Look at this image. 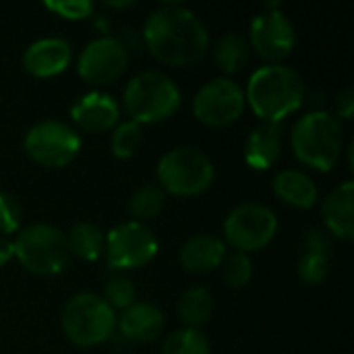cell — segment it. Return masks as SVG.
I'll return each mask as SVG.
<instances>
[{
	"instance_id": "obj_1",
	"label": "cell",
	"mask_w": 354,
	"mask_h": 354,
	"mask_svg": "<svg viewBox=\"0 0 354 354\" xmlns=\"http://www.w3.org/2000/svg\"><path fill=\"white\" fill-rule=\"evenodd\" d=\"M143 41L151 56L170 66L199 62L209 46V33L201 19L178 4L156 8L143 27Z\"/></svg>"
},
{
	"instance_id": "obj_2",
	"label": "cell",
	"mask_w": 354,
	"mask_h": 354,
	"mask_svg": "<svg viewBox=\"0 0 354 354\" xmlns=\"http://www.w3.org/2000/svg\"><path fill=\"white\" fill-rule=\"evenodd\" d=\"M245 102L263 122H282L303 106L305 83L301 75L286 64H266L251 75Z\"/></svg>"
},
{
	"instance_id": "obj_3",
	"label": "cell",
	"mask_w": 354,
	"mask_h": 354,
	"mask_svg": "<svg viewBox=\"0 0 354 354\" xmlns=\"http://www.w3.org/2000/svg\"><path fill=\"white\" fill-rule=\"evenodd\" d=\"M290 143L299 162L313 170L330 172L340 160L344 129L334 114L315 110L299 118L292 129Z\"/></svg>"
},
{
	"instance_id": "obj_4",
	"label": "cell",
	"mask_w": 354,
	"mask_h": 354,
	"mask_svg": "<svg viewBox=\"0 0 354 354\" xmlns=\"http://www.w3.org/2000/svg\"><path fill=\"white\" fill-rule=\"evenodd\" d=\"M122 104L131 120L137 124L162 122L178 110L180 89L168 75L143 71L127 83Z\"/></svg>"
},
{
	"instance_id": "obj_5",
	"label": "cell",
	"mask_w": 354,
	"mask_h": 354,
	"mask_svg": "<svg viewBox=\"0 0 354 354\" xmlns=\"http://www.w3.org/2000/svg\"><path fill=\"white\" fill-rule=\"evenodd\" d=\"M156 174L164 193L195 197L212 187L216 170L212 160L201 149L180 145L162 156Z\"/></svg>"
},
{
	"instance_id": "obj_6",
	"label": "cell",
	"mask_w": 354,
	"mask_h": 354,
	"mask_svg": "<svg viewBox=\"0 0 354 354\" xmlns=\"http://www.w3.org/2000/svg\"><path fill=\"white\" fill-rule=\"evenodd\" d=\"M114 328V309L93 292L75 295L62 309L64 336L79 348H91L106 342Z\"/></svg>"
},
{
	"instance_id": "obj_7",
	"label": "cell",
	"mask_w": 354,
	"mask_h": 354,
	"mask_svg": "<svg viewBox=\"0 0 354 354\" xmlns=\"http://www.w3.org/2000/svg\"><path fill=\"white\" fill-rule=\"evenodd\" d=\"M15 257L19 263L37 276H56L68 261L66 236L50 224H31L12 241Z\"/></svg>"
},
{
	"instance_id": "obj_8",
	"label": "cell",
	"mask_w": 354,
	"mask_h": 354,
	"mask_svg": "<svg viewBox=\"0 0 354 354\" xmlns=\"http://www.w3.org/2000/svg\"><path fill=\"white\" fill-rule=\"evenodd\" d=\"M23 145L35 164L46 168H64L77 158L81 149V137L66 122L39 120L27 131Z\"/></svg>"
},
{
	"instance_id": "obj_9",
	"label": "cell",
	"mask_w": 354,
	"mask_h": 354,
	"mask_svg": "<svg viewBox=\"0 0 354 354\" xmlns=\"http://www.w3.org/2000/svg\"><path fill=\"white\" fill-rule=\"evenodd\" d=\"M278 232L276 214L263 203H243L234 207L224 222L226 243L241 253L268 247Z\"/></svg>"
},
{
	"instance_id": "obj_10",
	"label": "cell",
	"mask_w": 354,
	"mask_h": 354,
	"mask_svg": "<svg viewBox=\"0 0 354 354\" xmlns=\"http://www.w3.org/2000/svg\"><path fill=\"white\" fill-rule=\"evenodd\" d=\"M106 259L116 270H133L147 266L158 255L156 234L141 222H122L106 236Z\"/></svg>"
},
{
	"instance_id": "obj_11",
	"label": "cell",
	"mask_w": 354,
	"mask_h": 354,
	"mask_svg": "<svg viewBox=\"0 0 354 354\" xmlns=\"http://www.w3.org/2000/svg\"><path fill=\"white\" fill-rule=\"evenodd\" d=\"M245 106V89L228 77L205 83L193 97V114L207 127H226L239 120Z\"/></svg>"
},
{
	"instance_id": "obj_12",
	"label": "cell",
	"mask_w": 354,
	"mask_h": 354,
	"mask_svg": "<svg viewBox=\"0 0 354 354\" xmlns=\"http://www.w3.org/2000/svg\"><path fill=\"white\" fill-rule=\"evenodd\" d=\"M249 41L261 58L270 60V64H280V60L292 54L297 46V31L292 21L282 10L270 6L266 12L253 17Z\"/></svg>"
},
{
	"instance_id": "obj_13",
	"label": "cell",
	"mask_w": 354,
	"mask_h": 354,
	"mask_svg": "<svg viewBox=\"0 0 354 354\" xmlns=\"http://www.w3.org/2000/svg\"><path fill=\"white\" fill-rule=\"evenodd\" d=\"M129 64V52L118 37L102 35L91 39L77 58V71L87 83L106 85L116 81Z\"/></svg>"
},
{
	"instance_id": "obj_14",
	"label": "cell",
	"mask_w": 354,
	"mask_h": 354,
	"mask_svg": "<svg viewBox=\"0 0 354 354\" xmlns=\"http://www.w3.org/2000/svg\"><path fill=\"white\" fill-rule=\"evenodd\" d=\"M71 58H73V48L66 39L41 37L25 50L23 68L37 79H48L66 71Z\"/></svg>"
},
{
	"instance_id": "obj_15",
	"label": "cell",
	"mask_w": 354,
	"mask_h": 354,
	"mask_svg": "<svg viewBox=\"0 0 354 354\" xmlns=\"http://www.w3.org/2000/svg\"><path fill=\"white\" fill-rule=\"evenodd\" d=\"M71 116L87 133H104L118 124L120 106L112 95L91 91L71 106Z\"/></svg>"
},
{
	"instance_id": "obj_16",
	"label": "cell",
	"mask_w": 354,
	"mask_h": 354,
	"mask_svg": "<svg viewBox=\"0 0 354 354\" xmlns=\"http://www.w3.org/2000/svg\"><path fill=\"white\" fill-rule=\"evenodd\" d=\"M326 228L340 241L354 239V183L346 180L334 189L322 205Z\"/></svg>"
},
{
	"instance_id": "obj_17",
	"label": "cell",
	"mask_w": 354,
	"mask_h": 354,
	"mask_svg": "<svg viewBox=\"0 0 354 354\" xmlns=\"http://www.w3.org/2000/svg\"><path fill=\"white\" fill-rule=\"evenodd\" d=\"M282 151V124L261 122L245 141V162L255 170L272 168Z\"/></svg>"
},
{
	"instance_id": "obj_18",
	"label": "cell",
	"mask_w": 354,
	"mask_h": 354,
	"mask_svg": "<svg viewBox=\"0 0 354 354\" xmlns=\"http://www.w3.org/2000/svg\"><path fill=\"white\" fill-rule=\"evenodd\" d=\"M164 313L151 303H133L127 307L118 319V330L131 342H149L164 330Z\"/></svg>"
},
{
	"instance_id": "obj_19",
	"label": "cell",
	"mask_w": 354,
	"mask_h": 354,
	"mask_svg": "<svg viewBox=\"0 0 354 354\" xmlns=\"http://www.w3.org/2000/svg\"><path fill=\"white\" fill-rule=\"evenodd\" d=\"M226 257V243L216 234H197L180 249V263L187 272L203 274L222 266Z\"/></svg>"
},
{
	"instance_id": "obj_20",
	"label": "cell",
	"mask_w": 354,
	"mask_h": 354,
	"mask_svg": "<svg viewBox=\"0 0 354 354\" xmlns=\"http://www.w3.org/2000/svg\"><path fill=\"white\" fill-rule=\"evenodd\" d=\"M332 239L322 230H311L305 239V251L299 259V278L305 284H322L330 274Z\"/></svg>"
},
{
	"instance_id": "obj_21",
	"label": "cell",
	"mask_w": 354,
	"mask_h": 354,
	"mask_svg": "<svg viewBox=\"0 0 354 354\" xmlns=\"http://www.w3.org/2000/svg\"><path fill=\"white\" fill-rule=\"evenodd\" d=\"M274 193L297 209H309L317 203V185L301 170H282L274 178Z\"/></svg>"
},
{
	"instance_id": "obj_22",
	"label": "cell",
	"mask_w": 354,
	"mask_h": 354,
	"mask_svg": "<svg viewBox=\"0 0 354 354\" xmlns=\"http://www.w3.org/2000/svg\"><path fill=\"white\" fill-rule=\"evenodd\" d=\"M66 245H68V253L77 255L79 259L95 261L104 253L106 236L95 224L79 222L71 228V232L66 236Z\"/></svg>"
},
{
	"instance_id": "obj_23",
	"label": "cell",
	"mask_w": 354,
	"mask_h": 354,
	"mask_svg": "<svg viewBox=\"0 0 354 354\" xmlns=\"http://www.w3.org/2000/svg\"><path fill=\"white\" fill-rule=\"evenodd\" d=\"M214 56L222 73L234 75L249 62V41L241 33H226L218 39Z\"/></svg>"
},
{
	"instance_id": "obj_24",
	"label": "cell",
	"mask_w": 354,
	"mask_h": 354,
	"mask_svg": "<svg viewBox=\"0 0 354 354\" xmlns=\"http://www.w3.org/2000/svg\"><path fill=\"white\" fill-rule=\"evenodd\" d=\"M212 311H214L212 295L201 286L185 290L178 301V317L191 330H197L199 326L207 324V319L212 317Z\"/></svg>"
},
{
	"instance_id": "obj_25",
	"label": "cell",
	"mask_w": 354,
	"mask_h": 354,
	"mask_svg": "<svg viewBox=\"0 0 354 354\" xmlns=\"http://www.w3.org/2000/svg\"><path fill=\"white\" fill-rule=\"evenodd\" d=\"M166 203V193L160 185H145L133 193L129 199V212L135 222H147L153 220Z\"/></svg>"
},
{
	"instance_id": "obj_26",
	"label": "cell",
	"mask_w": 354,
	"mask_h": 354,
	"mask_svg": "<svg viewBox=\"0 0 354 354\" xmlns=\"http://www.w3.org/2000/svg\"><path fill=\"white\" fill-rule=\"evenodd\" d=\"M162 354H212V348L209 340L199 330L185 328L168 336Z\"/></svg>"
},
{
	"instance_id": "obj_27",
	"label": "cell",
	"mask_w": 354,
	"mask_h": 354,
	"mask_svg": "<svg viewBox=\"0 0 354 354\" xmlns=\"http://www.w3.org/2000/svg\"><path fill=\"white\" fill-rule=\"evenodd\" d=\"M141 141H143L141 124H137L133 120H127V122L116 124V129L112 133L110 147H112V153L116 158L129 160V158H133L137 153V149L141 147Z\"/></svg>"
},
{
	"instance_id": "obj_28",
	"label": "cell",
	"mask_w": 354,
	"mask_h": 354,
	"mask_svg": "<svg viewBox=\"0 0 354 354\" xmlns=\"http://www.w3.org/2000/svg\"><path fill=\"white\" fill-rule=\"evenodd\" d=\"M222 276L230 288H243L253 276V263L247 253L234 251L222 259Z\"/></svg>"
},
{
	"instance_id": "obj_29",
	"label": "cell",
	"mask_w": 354,
	"mask_h": 354,
	"mask_svg": "<svg viewBox=\"0 0 354 354\" xmlns=\"http://www.w3.org/2000/svg\"><path fill=\"white\" fill-rule=\"evenodd\" d=\"M137 290L135 284L129 278H112L106 286H104V301L112 307V309H127L135 303Z\"/></svg>"
},
{
	"instance_id": "obj_30",
	"label": "cell",
	"mask_w": 354,
	"mask_h": 354,
	"mask_svg": "<svg viewBox=\"0 0 354 354\" xmlns=\"http://www.w3.org/2000/svg\"><path fill=\"white\" fill-rule=\"evenodd\" d=\"M21 222V205L19 201L10 195L0 191V234L8 236L19 230Z\"/></svg>"
},
{
	"instance_id": "obj_31",
	"label": "cell",
	"mask_w": 354,
	"mask_h": 354,
	"mask_svg": "<svg viewBox=\"0 0 354 354\" xmlns=\"http://www.w3.org/2000/svg\"><path fill=\"white\" fill-rule=\"evenodd\" d=\"M48 10L60 15L62 19H71V21H81V19H87L91 12H93V4L89 0H48L44 4Z\"/></svg>"
},
{
	"instance_id": "obj_32",
	"label": "cell",
	"mask_w": 354,
	"mask_h": 354,
	"mask_svg": "<svg viewBox=\"0 0 354 354\" xmlns=\"http://www.w3.org/2000/svg\"><path fill=\"white\" fill-rule=\"evenodd\" d=\"M336 110H338V120L340 118H351L353 116V110H354V89L353 87H346L340 95H338V100H336Z\"/></svg>"
},
{
	"instance_id": "obj_33",
	"label": "cell",
	"mask_w": 354,
	"mask_h": 354,
	"mask_svg": "<svg viewBox=\"0 0 354 354\" xmlns=\"http://www.w3.org/2000/svg\"><path fill=\"white\" fill-rule=\"evenodd\" d=\"M10 257H15V247L12 241L4 234H0V266H4Z\"/></svg>"
},
{
	"instance_id": "obj_34",
	"label": "cell",
	"mask_w": 354,
	"mask_h": 354,
	"mask_svg": "<svg viewBox=\"0 0 354 354\" xmlns=\"http://www.w3.org/2000/svg\"><path fill=\"white\" fill-rule=\"evenodd\" d=\"M106 4H108V6H114V8H120V6L124 8V6H131L133 2H106Z\"/></svg>"
}]
</instances>
